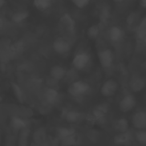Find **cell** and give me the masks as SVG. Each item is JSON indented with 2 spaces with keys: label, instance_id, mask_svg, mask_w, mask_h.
Segmentation results:
<instances>
[{
  "label": "cell",
  "instance_id": "1",
  "mask_svg": "<svg viewBox=\"0 0 146 146\" xmlns=\"http://www.w3.org/2000/svg\"><path fill=\"white\" fill-rule=\"evenodd\" d=\"M90 90V84L82 80H76L71 83L68 88V93L74 97H80L86 95Z\"/></svg>",
  "mask_w": 146,
  "mask_h": 146
},
{
  "label": "cell",
  "instance_id": "2",
  "mask_svg": "<svg viewBox=\"0 0 146 146\" xmlns=\"http://www.w3.org/2000/svg\"><path fill=\"white\" fill-rule=\"evenodd\" d=\"M57 135L60 139L62 145H74L77 142L75 131L68 127H59L57 129Z\"/></svg>",
  "mask_w": 146,
  "mask_h": 146
},
{
  "label": "cell",
  "instance_id": "3",
  "mask_svg": "<svg viewBox=\"0 0 146 146\" xmlns=\"http://www.w3.org/2000/svg\"><path fill=\"white\" fill-rule=\"evenodd\" d=\"M91 62L90 55L86 51H80L75 54L72 61L74 68L78 71L86 69Z\"/></svg>",
  "mask_w": 146,
  "mask_h": 146
},
{
  "label": "cell",
  "instance_id": "4",
  "mask_svg": "<svg viewBox=\"0 0 146 146\" xmlns=\"http://www.w3.org/2000/svg\"><path fill=\"white\" fill-rule=\"evenodd\" d=\"M118 88V82L116 80L111 78L103 83L100 87V92L104 97H111L115 95Z\"/></svg>",
  "mask_w": 146,
  "mask_h": 146
},
{
  "label": "cell",
  "instance_id": "5",
  "mask_svg": "<svg viewBox=\"0 0 146 146\" xmlns=\"http://www.w3.org/2000/svg\"><path fill=\"white\" fill-rule=\"evenodd\" d=\"M98 60L100 64L103 68H110L114 60V55L111 50L106 48L98 53Z\"/></svg>",
  "mask_w": 146,
  "mask_h": 146
},
{
  "label": "cell",
  "instance_id": "6",
  "mask_svg": "<svg viewBox=\"0 0 146 146\" xmlns=\"http://www.w3.org/2000/svg\"><path fill=\"white\" fill-rule=\"evenodd\" d=\"M136 105L135 97L130 94L125 95L119 101V108L124 113L128 112L132 110Z\"/></svg>",
  "mask_w": 146,
  "mask_h": 146
},
{
  "label": "cell",
  "instance_id": "7",
  "mask_svg": "<svg viewBox=\"0 0 146 146\" xmlns=\"http://www.w3.org/2000/svg\"><path fill=\"white\" fill-rule=\"evenodd\" d=\"M54 50L58 54L64 55L70 52L71 48L70 43L65 38L58 37L52 43Z\"/></svg>",
  "mask_w": 146,
  "mask_h": 146
},
{
  "label": "cell",
  "instance_id": "8",
  "mask_svg": "<svg viewBox=\"0 0 146 146\" xmlns=\"http://www.w3.org/2000/svg\"><path fill=\"white\" fill-rule=\"evenodd\" d=\"M59 24L66 33L73 34L75 30V22L68 13L63 14L59 19Z\"/></svg>",
  "mask_w": 146,
  "mask_h": 146
},
{
  "label": "cell",
  "instance_id": "9",
  "mask_svg": "<svg viewBox=\"0 0 146 146\" xmlns=\"http://www.w3.org/2000/svg\"><path fill=\"white\" fill-rule=\"evenodd\" d=\"M110 110V104L102 103L95 106L91 111V116L93 120L98 121L105 117Z\"/></svg>",
  "mask_w": 146,
  "mask_h": 146
},
{
  "label": "cell",
  "instance_id": "10",
  "mask_svg": "<svg viewBox=\"0 0 146 146\" xmlns=\"http://www.w3.org/2000/svg\"><path fill=\"white\" fill-rule=\"evenodd\" d=\"M132 123L138 130L146 129V111L140 110L135 112L132 118Z\"/></svg>",
  "mask_w": 146,
  "mask_h": 146
},
{
  "label": "cell",
  "instance_id": "11",
  "mask_svg": "<svg viewBox=\"0 0 146 146\" xmlns=\"http://www.w3.org/2000/svg\"><path fill=\"white\" fill-rule=\"evenodd\" d=\"M145 84V79L139 76H134L129 82V88L135 92L141 91L144 88Z\"/></svg>",
  "mask_w": 146,
  "mask_h": 146
},
{
  "label": "cell",
  "instance_id": "12",
  "mask_svg": "<svg viewBox=\"0 0 146 146\" xmlns=\"http://www.w3.org/2000/svg\"><path fill=\"white\" fill-rule=\"evenodd\" d=\"M124 35L123 29L117 26H112L108 32V36L111 41L114 43H118L120 42Z\"/></svg>",
  "mask_w": 146,
  "mask_h": 146
},
{
  "label": "cell",
  "instance_id": "13",
  "mask_svg": "<svg viewBox=\"0 0 146 146\" xmlns=\"http://www.w3.org/2000/svg\"><path fill=\"white\" fill-rule=\"evenodd\" d=\"M67 70L62 66L54 65L50 68V75L55 80H60L66 75Z\"/></svg>",
  "mask_w": 146,
  "mask_h": 146
},
{
  "label": "cell",
  "instance_id": "14",
  "mask_svg": "<svg viewBox=\"0 0 146 146\" xmlns=\"http://www.w3.org/2000/svg\"><path fill=\"white\" fill-rule=\"evenodd\" d=\"M131 141V136L127 132H119L113 137V143L117 145H128Z\"/></svg>",
  "mask_w": 146,
  "mask_h": 146
},
{
  "label": "cell",
  "instance_id": "15",
  "mask_svg": "<svg viewBox=\"0 0 146 146\" xmlns=\"http://www.w3.org/2000/svg\"><path fill=\"white\" fill-rule=\"evenodd\" d=\"M58 92L53 88H47L44 94V97L46 102L50 104H54L56 103L59 98Z\"/></svg>",
  "mask_w": 146,
  "mask_h": 146
},
{
  "label": "cell",
  "instance_id": "16",
  "mask_svg": "<svg viewBox=\"0 0 146 146\" xmlns=\"http://www.w3.org/2000/svg\"><path fill=\"white\" fill-rule=\"evenodd\" d=\"M82 114L75 110L67 111L64 115L65 120L71 124H75L78 122L81 119Z\"/></svg>",
  "mask_w": 146,
  "mask_h": 146
},
{
  "label": "cell",
  "instance_id": "17",
  "mask_svg": "<svg viewBox=\"0 0 146 146\" xmlns=\"http://www.w3.org/2000/svg\"><path fill=\"white\" fill-rule=\"evenodd\" d=\"M114 128L119 132H127L129 128V122L125 117H120L116 120L113 124Z\"/></svg>",
  "mask_w": 146,
  "mask_h": 146
},
{
  "label": "cell",
  "instance_id": "18",
  "mask_svg": "<svg viewBox=\"0 0 146 146\" xmlns=\"http://www.w3.org/2000/svg\"><path fill=\"white\" fill-rule=\"evenodd\" d=\"M53 0H33V4L35 9L40 11L48 10L52 5Z\"/></svg>",
  "mask_w": 146,
  "mask_h": 146
},
{
  "label": "cell",
  "instance_id": "19",
  "mask_svg": "<svg viewBox=\"0 0 146 146\" xmlns=\"http://www.w3.org/2000/svg\"><path fill=\"white\" fill-rule=\"evenodd\" d=\"M11 125L15 130L20 131L27 127V122L21 117L13 116L11 119Z\"/></svg>",
  "mask_w": 146,
  "mask_h": 146
},
{
  "label": "cell",
  "instance_id": "20",
  "mask_svg": "<svg viewBox=\"0 0 146 146\" xmlns=\"http://www.w3.org/2000/svg\"><path fill=\"white\" fill-rule=\"evenodd\" d=\"M20 133L18 136V144L19 145H26L27 144L29 137L30 134V131L26 127L19 131Z\"/></svg>",
  "mask_w": 146,
  "mask_h": 146
},
{
  "label": "cell",
  "instance_id": "21",
  "mask_svg": "<svg viewBox=\"0 0 146 146\" xmlns=\"http://www.w3.org/2000/svg\"><path fill=\"white\" fill-rule=\"evenodd\" d=\"M29 16V13L27 10H20L18 11L13 14L11 19L13 22L19 23L24 21Z\"/></svg>",
  "mask_w": 146,
  "mask_h": 146
},
{
  "label": "cell",
  "instance_id": "22",
  "mask_svg": "<svg viewBox=\"0 0 146 146\" xmlns=\"http://www.w3.org/2000/svg\"><path fill=\"white\" fill-rule=\"evenodd\" d=\"M99 27L97 25H92L87 30V35L91 40L96 39L99 35Z\"/></svg>",
  "mask_w": 146,
  "mask_h": 146
},
{
  "label": "cell",
  "instance_id": "23",
  "mask_svg": "<svg viewBox=\"0 0 146 146\" xmlns=\"http://www.w3.org/2000/svg\"><path fill=\"white\" fill-rule=\"evenodd\" d=\"M45 139V133L43 129L39 128L38 129L33 135V140L34 142H35L36 144L41 143L42 142H43L44 140Z\"/></svg>",
  "mask_w": 146,
  "mask_h": 146
},
{
  "label": "cell",
  "instance_id": "24",
  "mask_svg": "<svg viewBox=\"0 0 146 146\" xmlns=\"http://www.w3.org/2000/svg\"><path fill=\"white\" fill-rule=\"evenodd\" d=\"M11 87H12L13 92L15 94V97L17 98L18 100L21 102H22L23 100V92L21 88L19 87V86L18 84H17L15 83H12Z\"/></svg>",
  "mask_w": 146,
  "mask_h": 146
},
{
  "label": "cell",
  "instance_id": "25",
  "mask_svg": "<svg viewBox=\"0 0 146 146\" xmlns=\"http://www.w3.org/2000/svg\"><path fill=\"white\" fill-rule=\"evenodd\" d=\"M136 139L140 144L146 145V129L139 130L136 134Z\"/></svg>",
  "mask_w": 146,
  "mask_h": 146
},
{
  "label": "cell",
  "instance_id": "26",
  "mask_svg": "<svg viewBox=\"0 0 146 146\" xmlns=\"http://www.w3.org/2000/svg\"><path fill=\"white\" fill-rule=\"evenodd\" d=\"M70 1L76 7H77L79 9H83L86 7L91 1V0H70Z\"/></svg>",
  "mask_w": 146,
  "mask_h": 146
},
{
  "label": "cell",
  "instance_id": "27",
  "mask_svg": "<svg viewBox=\"0 0 146 146\" xmlns=\"http://www.w3.org/2000/svg\"><path fill=\"white\" fill-rule=\"evenodd\" d=\"M140 6L143 8H146V0H139Z\"/></svg>",
  "mask_w": 146,
  "mask_h": 146
},
{
  "label": "cell",
  "instance_id": "28",
  "mask_svg": "<svg viewBox=\"0 0 146 146\" xmlns=\"http://www.w3.org/2000/svg\"><path fill=\"white\" fill-rule=\"evenodd\" d=\"M6 3V0H0V8L2 7Z\"/></svg>",
  "mask_w": 146,
  "mask_h": 146
},
{
  "label": "cell",
  "instance_id": "29",
  "mask_svg": "<svg viewBox=\"0 0 146 146\" xmlns=\"http://www.w3.org/2000/svg\"><path fill=\"white\" fill-rule=\"evenodd\" d=\"M125 0H113L114 2H117V3H120V2H123L124 1H125Z\"/></svg>",
  "mask_w": 146,
  "mask_h": 146
},
{
  "label": "cell",
  "instance_id": "30",
  "mask_svg": "<svg viewBox=\"0 0 146 146\" xmlns=\"http://www.w3.org/2000/svg\"><path fill=\"white\" fill-rule=\"evenodd\" d=\"M2 101V96L0 95V104L1 103Z\"/></svg>",
  "mask_w": 146,
  "mask_h": 146
},
{
  "label": "cell",
  "instance_id": "31",
  "mask_svg": "<svg viewBox=\"0 0 146 146\" xmlns=\"http://www.w3.org/2000/svg\"><path fill=\"white\" fill-rule=\"evenodd\" d=\"M144 67H145V70H146V60H145V62H144Z\"/></svg>",
  "mask_w": 146,
  "mask_h": 146
}]
</instances>
